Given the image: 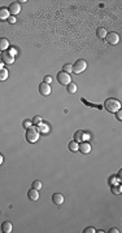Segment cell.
<instances>
[{
	"label": "cell",
	"mask_w": 122,
	"mask_h": 233,
	"mask_svg": "<svg viewBox=\"0 0 122 233\" xmlns=\"http://www.w3.org/2000/svg\"><path fill=\"white\" fill-rule=\"evenodd\" d=\"M78 150L82 153V154H89L91 152V145L89 143H85V141H82V144L78 147Z\"/></svg>",
	"instance_id": "9"
},
{
	"label": "cell",
	"mask_w": 122,
	"mask_h": 233,
	"mask_svg": "<svg viewBox=\"0 0 122 233\" xmlns=\"http://www.w3.org/2000/svg\"><path fill=\"white\" fill-rule=\"evenodd\" d=\"M2 61H3L4 65H12L13 62H14V56L12 55L11 52L4 51V52L2 53Z\"/></svg>",
	"instance_id": "6"
},
{
	"label": "cell",
	"mask_w": 122,
	"mask_h": 233,
	"mask_svg": "<svg viewBox=\"0 0 122 233\" xmlns=\"http://www.w3.org/2000/svg\"><path fill=\"white\" fill-rule=\"evenodd\" d=\"M12 229H13V227H12V224H11V221H4L3 224H2V231H3L4 233H11Z\"/></svg>",
	"instance_id": "15"
},
{
	"label": "cell",
	"mask_w": 122,
	"mask_h": 233,
	"mask_svg": "<svg viewBox=\"0 0 122 233\" xmlns=\"http://www.w3.org/2000/svg\"><path fill=\"white\" fill-rule=\"evenodd\" d=\"M39 92L42 93V96H48L51 93V86L43 82V83H40V86H39Z\"/></svg>",
	"instance_id": "8"
},
{
	"label": "cell",
	"mask_w": 122,
	"mask_h": 233,
	"mask_svg": "<svg viewBox=\"0 0 122 233\" xmlns=\"http://www.w3.org/2000/svg\"><path fill=\"white\" fill-rule=\"evenodd\" d=\"M117 119H118V120H122V113H121V109L118 110V111H117Z\"/></svg>",
	"instance_id": "29"
},
{
	"label": "cell",
	"mask_w": 122,
	"mask_h": 233,
	"mask_svg": "<svg viewBox=\"0 0 122 233\" xmlns=\"http://www.w3.org/2000/svg\"><path fill=\"white\" fill-rule=\"evenodd\" d=\"M33 188H34V189H37V191H39V189H42V181L35 180V181L33 183Z\"/></svg>",
	"instance_id": "23"
},
{
	"label": "cell",
	"mask_w": 122,
	"mask_h": 233,
	"mask_svg": "<svg viewBox=\"0 0 122 233\" xmlns=\"http://www.w3.org/2000/svg\"><path fill=\"white\" fill-rule=\"evenodd\" d=\"M94 232H96V229L94 227H87L86 229L83 231V233H94Z\"/></svg>",
	"instance_id": "25"
},
{
	"label": "cell",
	"mask_w": 122,
	"mask_h": 233,
	"mask_svg": "<svg viewBox=\"0 0 122 233\" xmlns=\"http://www.w3.org/2000/svg\"><path fill=\"white\" fill-rule=\"evenodd\" d=\"M3 161H4V157H3V154H2V153H0V164H2V163H3Z\"/></svg>",
	"instance_id": "31"
},
{
	"label": "cell",
	"mask_w": 122,
	"mask_h": 233,
	"mask_svg": "<svg viewBox=\"0 0 122 233\" xmlns=\"http://www.w3.org/2000/svg\"><path fill=\"white\" fill-rule=\"evenodd\" d=\"M9 48V42H8V39L5 38H0V51L4 52V51H7Z\"/></svg>",
	"instance_id": "13"
},
{
	"label": "cell",
	"mask_w": 122,
	"mask_h": 233,
	"mask_svg": "<svg viewBox=\"0 0 122 233\" xmlns=\"http://www.w3.org/2000/svg\"><path fill=\"white\" fill-rule=\"evenodd\" d=\"M31 123H33L34 126H39V124H42V123H43V120H42V116H39V115L34 116V119L31 120Z\"/></svg>",
	"instance_id": "21"
},
{
	"label": "cell",
	"mask_w": 122,
	"mask_h": 233,
	"mask_svg": "<svg viewBox=\"0 0 122 233\" xmlns=\"http://www.w3.org/2000/svg\"><path fill=\"white\" fill-rule=\"evenodd\" d=\"M33 123H31V120H29V119H26V120H23V127H25L26 130L29 128V127H30V126H31Z\"/></svg>",
	"instance_id": "26"
},
{
	"label": "cell",
	"mask_w": 122,
	"mask_h": 233,
	"mask_svg": "<svg viewBox=\"0 0 122 233\" xmlns=\"http://www.w3.org/2000/svg\"><path fill=\"white\" fill-rule=\"evenodd\" d=\"M9 17V11L8 8H0V21H5Z\"/></svg>",
	"instance_id": "14"
},
{
	"label": "cell",
	"mask_w": 122,
	"mask_h": 233,
	"mask_svg": "<svg viewBox=\"0 0 122 233\" xmlns=\"http://www.w3.org/2000/svg\"><path fill=\"white\" fill-rule=\"evenodd\" d=\"M121 192H122V188H121V185L112 187V193H113V194H121Z\"/></svg>",
	"instance_id": "22"
},
{
	"label": "cell",
	"mask_w": 122,
	"mask_h": 233,
	"mask_svg": "<svg viewBox=\"0 0 122 233\" xmlns=\"http://www.w3.org/2000/svg\"><path fill=\"white\" fill-rule=\"evenodd\" d=\"M78 147H79V145L77 144V141H70L69 143V150H70V152H77Z\"/></svg>",
	"instance_id": "20"
},
{
	"label": "cell",
	"mask_w": 122,
	"mask_h": 233,
	"mask_svg": "<svg viewBox=\"0 0 122 233\" xmlns=\"http://www.w3.org/2000/svg\"><path fill=\"white\" fill-rule=\"evenodd\" d=\"M3 65H4V64H3V61H2V60H0V70H2V69H3Z\"/></svg>",
	"instance_id": "32"
},
{
	"label": "cell",
	"mask_w": 122,
	"mask_h": 233,
	"mask_svg": "<svg viewBox=\"0 0 122 233\" xmlns=\"http://www.w3.org/2000/svg\"><path fill=\"white\" fill-rule=\"evenodd\" d=\"M105 39H106V42H108L109 44H112V46H116V44H118V43H120V35L117 32H114V31L106 34Z\"/></svg>",
	"instance_id": "5"
},
{
	"label": "cell",
	"mask_w": 122,
	"mask_h": 233,
	"mask_svg": "<svg viewBox=\"0 0 122 233\" xmlns=\"http://www.w3.org/2000/svg\"><path fill=\"white\" fill-rule=\"evenodd\" d=\"M8 11H9V14H13V16H16V14H18L19 12H21V5H19L18 2H14V3H12L11 5H9Z\"/></svg>",
	"instance_id": "7"
},
{
	"label": "cell",
	"mask_w": 122,
	"mask_h": 233,
	"mask_svg": "<svg viewBox=\"0 0 122 233\" xmlns=\"http://www.w3.org/2000/svg\"><path fill=\"white\" fill-rule=\"evenodd\" d=\"M39 131H40L42 133H48V131H50V127H48V124L42 123V124H39Z\"/></svg>",
	"instance_id": "19"
},
{
	"label": "cell",
	"mask_w": 122,
	"mask_h": 233,
	"mask_svg": "<svg viewBox=\"0 0 122 233\" xmlns=\"http://www.w3.org/2000/svg\"><path fill=\"white\" fill-rule=\"evenodd\" d=\"M109 233H120V229H117V228H112V229H109Z\"/></svg>",
	"instance_id": "30"
},
{
	"label": "cell",
	"mask_w": 122,
	"mask_h": 233,
	"mask_svg": "<svg viewBox=\"0 0 122 233\" xmlns=\"http://www.w3.org/2000/svg\"><path fill=\"white\" fill-rule=\"evenodd\" d=\"M62 71H65V73H68V74H70V73H73V69H71V65H70V64H66V65H64V69H62Z\"/></svg>",
	"instance_id": "24"
},
{
	"label": "cell",
	"mask_w": 122,
	"mask_h": 233,
	"mask_svg": "<svg viewBox=\"0 0 122 233\" xmlns=\"http://www.w3.org/2000/svg\"><path fill=\"white\" fill-rule=\"evenodd\" d=\"M7 78H8V70L7 69H3L0 70V82H4V80H7Z\"/></svg>",
	"instance_id": "18"
},
{
	"label": "cell",
	"mask_w": 122,
	"mask_h": 233,
	"mask_svg": "<svg viewBox=\"0 0 122 233\" xmlns=\"http://www.w3.org/2000/svg\"><path fill=\"white\" fill-rule=\"evenodd\" d=\"M106 30L104 27H99L96 30V35H97V38H100V39H105V36H106Z\"/></svg>",
	"instance_id": "16"
},
{
	"label": "cell",
	"mask_w": 122,
	"mask_h": 233,
	"mask_svg": "<svg viewBox=\"0 0 122 233\" xmlns=\"http://www.w3.org/2000/svg\"><path fill=\"white\" fill-rule=\"evenodd\" d=\"M27 197H29V200H31V201H38L39 200V191H37V189H30V191L27 192Z\"/></svg>",
	"instance_id": "12"
},
{
	"label": "cell",
	"mask_w": 122,
	"mask_h": 233,
	"mask_svg": "<svg viewBox=\"0 0 122 233\" xmlns=\"http://www.w3.org/2000/svg\"><path fill=\"white\" fill-rule=\"evenodd\" d=\"M52 201L55 202L57 206H60V205H62V203H64L65 198H64V196H62L61 193H55V194L52 196Z\"/></svg>",
	"instance_id": "10"
},
{
	"label": "cell",
	"mask_w": 122,
	"mask_h": 233,
	"mask_svg": "<svg viewBox=\"0 0 122 233\" xmlns=\"http://www.w3.org/2000/svg\"><path fill=\"white\" fill-rule=\"evenodd\" d=\"M44 83L51 84V83H52V78H51V76H48V75H46V76H44Z\"/></svg>",
	"instance_id": "27"
},
{
	"label": "cell",
	"mask_w": 122,
	"mask_h": 233,
	"mask_svg": "<svg viewBox=\"0 0 122 233\" xmlns=\"http://www.w3.org/2000/svg\"><path fill=\"white\" fill-rule=\"evenodd\" d=\"M39 137H40V132L38 131V128L35 127V126H30L27 130H26V140L29 143H37L38 140H39Z\"/></svg>",
	"instance_id": "2"
},
{
	"label": "cell",
	"mask_w": 122,
	"mask_h": 233,
	"mask_svg": "<svg viewBox=\"0 0 122 233\" xmlns=\"http://www.w3.org/2000/svg\"><path fill=\"white\" fill-rule=\"evenodd\" d=\"M8 22L9 23H16V18H14V16H9L8 17Z\"/></svg>",
	"instance_id": "28"
},
{
	"label": "cell",
	"mask_w": 122,
	"mask_h": 233,
	"mask_svg": "<svg viewBox=\"0 0 122 233\" xmlns=\"http://www.w3.org/2000/svg\"><path fill=\"white\" fill-rule=\"evenodd\" d=\"M86 139H89V136H87L82 130L77 131L75 135H74V141H77V143L78 141H83V140H86Z\"/></svg>",
	"instance_id": "11"
},
{
	"label": "cell",
	"mask_w": 122,
	"mask_h": 233,
	"mask_svg": "<svg viewBox=\"0 0 122 233\" xmlns=\"http://www.w3.org/2000/svg\"><path fill=\"white\" fill-rule=\"evenodd\" d=\"M87 67V62L83 60V58H81V60H77L74 62V65L71 66L73 71L75 73V74H81V73H83Z\"/></svg>",
	"instance_id": "3"
},
{
	"label": "cell",
	"mask_w": 122,
	"mask_h": 233,
	"mask_svg": "<svg viewBox=\"0 0 122 233\" xmlns=\"http://www.w3.org/2000/svg\"><path fill=\"white\" fill-rule=\"evenodd\" d=\"M104 108H105V110L106 111H109V113H112V114H114V113H117L120 109H121V103L118 100H116V99H106L105 101H104Z\"/></svg>",
	"instance_id": "1"
},
{
	"label": "cell",
	"mask_w": 122,
	"mask_h": 233,
	"mask_svg": "<svg viewBox=\"0 0 122 233\" xmlns=\"http://www.w3.org/2000/svg\"><path fill=\"white\" fill-rule=\"evenodd\" d=\"M57 80H58V83H60V84L68 86L69 83H71V76L68 74V73H65V71H60L57 74Z\"/></svg>",
	"instance_id": "4"
},
{
	"label": "cell",
	"mask_w": 122,
	"mask_h": 233,
	"mask_svg": "<svg viewBox=\"0 0 122 233\" xmlns=\"http://www.w3.org/2000/svg\"><path fill=\"white\" fill-rule=\"evenodd\" d=\"M66 89H68V92H69V93H75L77 92V84L75 83H69L66 86Z\"/></svg>",
	"instance_id": "17"
}]
</instances>
